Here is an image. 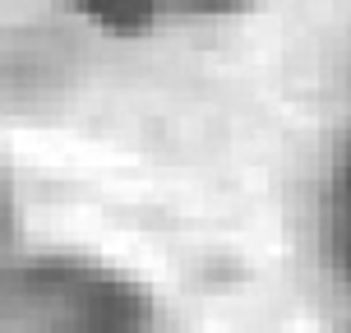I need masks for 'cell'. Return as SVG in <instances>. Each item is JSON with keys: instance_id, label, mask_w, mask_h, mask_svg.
Masks as SVG:
<instances>
[{"instance_id": "obj_2", "label": "cell", "mask_w": 351, "mask_h": 333, "mask_svg": "<svg viewBox=\"0 0 351 333\" xmlns=\"http://www.w3.org/2000/svg\"><path fill=\"white\" fill-rule=\"evenodd\" d=\"M333 255L351 282V148L342 153V167L333 181Z\"/></svg>"}, {"instance_id": "obj_1", "label": "cell", "mask_w": 351, "mask_h": 333, "mask_svg": "<svg viewBox=\"0 0 351 333\" xmlns=\"http://www.w3.org/2000/svg\"><path fill=\"white\" fill-rule=\"evenodd\" d=\"M19 310L37 333H139L143 297L130 282L84 268L42 264L19 282Z\"/></svg>"}, {"instance_id": "obj_3", "label": "cell", "mask_w": 351, "mask_h": 333, "mask_svg": "<svg viewBox=\"0 0 351 333\" xmlns=\"http://www.w3.org/2000/svg\"><path fill=\"white\" fill-rule=\"evenodd\" d=\"M70 5L97 23H111V28H139L158 10V0H70Z\"/></svg>"}, {"instance_id": "obj_4", "label": "cell", "mask_w": 351, "mask_h": 333, "mask_svg": "<svg viewBox=\"0 0 351 333\" xmlns=\"http://www.w3.org/2000/svg\"><path fill=\"white\" fill-rule=\"evenodd\" d=\"M180 5H190V10H236L245 0H180Z\"/></svg>"}]
</instances>
